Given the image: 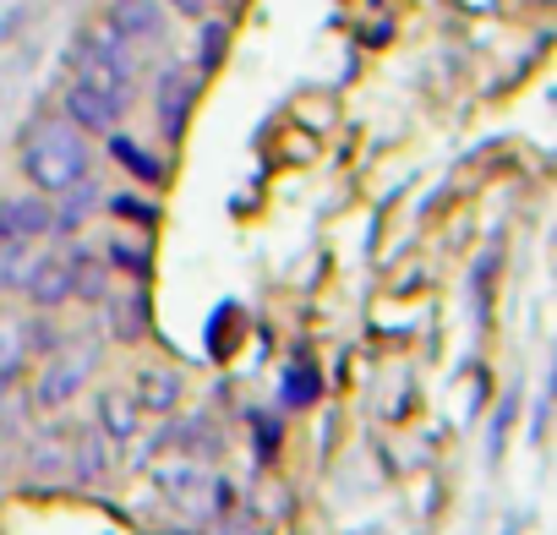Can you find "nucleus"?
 <instances>
[{"instance_id": "nucleus-1", "label": "nucleus", "mask_w": 557, "mask_h": 535, "mask_svg": "<svg viewBox=\"0 0 557 535\" xmlns=\"http://www.w3.org/2000/svg\"><path fill=\"white\" fill-rule=\"evenodd\" d=\"M23 175L34 181V191H66L88 175V142L72 121H39L28 132V148H23Z\"/></svg>"}, {"instance_id": "nucleus-2", "label": "nucleus", "mask_w": 557, "mask_h": 535, "mask_svg": "<svg viewBox=\"0 0 557 535\" xmlns=\"http://www.w3.org/2000/svg\"><path fill=\"white\" fill-rule=\"evenodd\" d=\"M72 72H77V83H88V88H99V94L132 104L137 61H132V45H126L110 23H94V28L77 34V45H72Z\"/></svg>"}, {"instance_id": "nucleus-3", "label": "nucleus", "mask_w": 557, "mask_h": 535, "mask_svg": "<svg viewBox=\"0 0 557 535\" xmlns=\"http://www.w3.org/2000/svg\"><path fill=\"white\" fill-rule=\"evenodd\" d=\"M39 235H50V202H45V191L0 197V246H34Z\"/></svg>"}, {"instance_id": "nucleus-4", "label": "nucleus", "mask_w": 557, "mask_h": 535, "mask_svg": "<svg viewBox=\"0 0 557 535\" xmlns=\"http://www.w3.org/2000/svg\"><path fill=\"white\" fill-rule=\"evenodd\" d=\"M197 88H202V77H197L191 66H164V72H159V126H164L170 142L186 132L191 104H197Z\"/></svg>"}, {"instance_id": "nucleus-5", "label": "nucleus", "mask_w": 557, "mask_h": 535, "mask_svg": "<svg viewBox=\"0 0 557 535\" xmlns=\"http://www.w3.org/2000/svg\"><path fill=\"white\" fill-rule=\"evenodd\" d=\"M104 23L126 45H159L164 39V0H110Z\"/></svg>"}, {"instance_id": "nucleus-6", "label": "nucleus", "mask_w": 557, "mask_h": 535, "mask_svg": "<svg viewBox=\"0 0 557 535\" xmlns=\"http://www.w3.org/2000/svg\"><path fill=\"white\" fill-rule=\"evenodd\" d=\"M121 115H126L121 99H110V94H99V88H88V83L72 77V88H66V121L77 132H115Z\"/></svg>"}, {"instance_id": "nucleus-7", "label": "nucleus", "mask_w": 557, "mask_h": 535, "mask_svg": "<svg viewBox=\"0 0 557 535\" xmlns=\"http://www.w3.org/2000/svg\"><path fill=\"white\" fill-rule=\"evenodd\" d=\"M88 372H94V356H88V350H83V356H61V361H50L45 377H39V388H34L39 410H61V405H72L77 388L88 383Z\"/></svg>"}, {"instance_id": "nucleus-8", "label": "nucleus", "mask_w": 557, "mask_h": 535, "mask_svg": "<svg viewBox=\"0 0 557 535\" xmlns=\"http://www.w3.org/2000/svg\"><path fill=\"white\" fill-rule=\"evenodd\" d=\"M23 296H28L34 307H61V301H72L66 262H61V257H34L28 279H23Z\"/></svg>"}, {"instance_id": "nucleus-9", "label": "nucleus", "mask_w": 557, "mask_h": 535, "mask_svg": "<svg viewBox=\"0 0 557 535\" xmlns=\"http://www.w3.org/2000/svg\"><path fill=\"white\" fill-rule=\"evenodd\" d=\"M61 197V208H50V235H77L83 224H88V213L99 208V186L83 175L77 186H66V191H55Z\"/></svg>"}, {"instance_id": "nucleus-10", "label": "nucleus", "mask_w": 557, "mask_h": 535, "mask_svg": "<svg viewBox=\"0 0 557 535\" xmlns=\"http://www.w3.org/2000/svg\"><path fill=\"white\" fill-rule=\"evenodd\" d=\"M318 394H323V372L307 356H296L285 366V377H278V405H285V410H307V405H318Z\"/></svg>"}, {"instance_id": "nucleus-11", "label": "nucleus", "mask_w": 557, "mask_h": 535, "mask_svg": "<svg viewBox=\"0 0 557 535\" xmlns=\"http://www.w3.org/2000/svg\"><path fill=\"white\" fill-rule=\"evenodd\" d=\"M61 262H66V285H72V296H83V301H104L110 279H104V262H99V257H94L88 246L66 251Z\"/></svg>"}, {"instance_id": "nucleus-12", "label": "nucleus", "mask_w": 557, "mask_h": 535, "mask_svg": "<svg viewBox=\"0 0 557 535\" xmlns=\"http://www.w3.org/2000/svg\"><path fill=\"white\" fill-rule=\"evenodd\" d=\"M181 405V372L170 366H148L137 377V410H153V415H170Z\"/></svg>"}, {"instance_id": "nucleus-13", "label": "nucleus", "mask_w": 557, "mask_h": 535, "mask_svg": "<svg viewBox=\"0 0 557 535\" xmlns=\"http://www.w3.org/2000/svg\"><path fill=\"white\" fill-rule=\"evenodd\" d=\"M104 137H110V159H115L121 170H132L143 186H159V181H164V164H159L148 148H137L126 132H104Z\"/></svg>"}, {"instance_id": "nucleus-14", "label": "nucleus", "mask_w": 557, "mask_h": 535, "mask_svg": "<svg viewBox=\"0 0 557 535\" xmlns=\"http://www.w3.org/2000/svg\"><path fill=\"white\" fill-rule=\"evenodd\" d=\"M110 334L121 345H137L148 334V296L143 290H132L126 301H110Z\"/></svg>"}, {"instance_id": "nucleus-15", "label": "nucleus", "mask_w": 557, "mask_h": 535, "mask_svg": "<svg viewBox=\"0 0 557 535\" xmlns=\"http://www.w3.org/2000/svg\"><path fill=\"white\" fill-rule=\"evenodd\" d=\"M104 262H110V268H121V274H132L137 285L153 274V251H148L143 240H126V235H115V240L104 246Z\"/></svg>"}, {"instance_id": "nucleus-16", "label": "nucleus", "mask_w": 557, "mask_h": 535, "mask_svg": "<svg viewBox=\"0 0 557 535\" xmlns=\"http://www.w3.org/2000/svg\"><path fill=\"white\" fill-rule=\"evenodd\" d=\"M99 426H104L110 443H126V437L137 432V405L121 399V394H104V399H99Z\"/></svg>"}, {"instance_id": "nucleus-17", "label": "nucleus", "mask_w": 557, "mask_h": 535, "mask_svg": "<svg viewBox=\"0 0 557 535\" xmlns=\"http://www.w3.org/2000/svg\"><path fill=\"white\" fill-rule=\"evenodd\" d=\"M28 268H34V246H0V285L7 290H23Z\"/></svg>"}, {"instance_id": "nucleus-18", "label": "nucleus", "mask_w": 557, "mask_h": 535, "mask_svg": "<svg viewBox=\"0 0 557 535\" xmlns=\"http://www.w3.org/2000/svg\"><path fill=\"white\" fill-rule=\"evenodd\" d=\"M224 45H230V28L224 23H208L202 39H197V72H213L224 61Z\"/></svg>"}, {"instance_id": "nucleus-19", "label": "nucleus", "mask_w": 557, "mask_h": 535, "mask_svg": "<svg viewBox=\"0 0 557 535\" xmlns=\"http://www.w3.org/2000/svg\"><path fill=\"white\" fill-rule=\"evenodd\" d=\"M104 470V453H99V437H77L72 443V475H83V481H94Z\"/></svg>"}, {"instance_id": "nucleus-20", "label": "nucleus", "mask_w": 557, "mask_h": 535, "mask_svg": "<svg viewBox=\"0 0 557 535\" xmlns=\"http://www.w3.org/2000/svg\"><path fill=\"white\" fill-rule=\"evenodd\" d=\"M251 432H257V459L268 464V459L278 453V421L262 415V410H251Z\"/></svg>"}, {"instance_id": "nucleus-21", "label": "nucleus", "mask_w": 557, "mask_h": 535, "mask_svg": "<svg viewBox=\"0 0 557 535\" xmlns=\"http://www.w3.org/2000/svg\"><path fill=\"white\" fill-rule=\"evenodd\" d=\"M110 208L126 213V219H137V224H153V219H159V213H153L148 202H137V197H110Z\"/></svg>"}, {"instance_id": "nucleus-22", "label": "nucleus", "mask_w": 557, "mask_h": 535, "mask_svg": "<svg viewBox=\"0 0 557 535\" xmlns=\"http://www.w3.org/2000/svg\"><path fill=\"white\" fill-rule=\"evenodd\" d=\"M170 12H181V17H202L208 12V0H164Z\"/></svg>"}, {"instance_id": "nucleus-23", "label": "nucleus", "mask_w": 557, "mask_h": 535, "mask_svg": "<svg viewBox=\"0 0 557 535\" xmlns=\"http://www.w3.org/2000/svg\"><path fill=\"white\" fill-rule=\"evenodd\" d=\"M170 535H191V530H170Z\"/></svg>"}]
</instances>
